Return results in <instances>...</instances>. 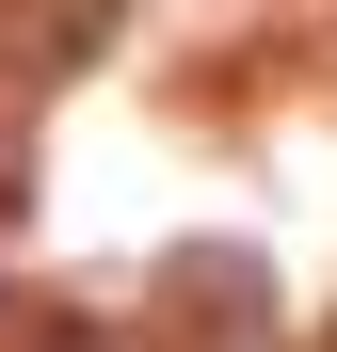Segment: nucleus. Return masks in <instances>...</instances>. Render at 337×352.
<instances>
[{"label":"nucleus","mask_w":337,"mask_h":352,"mask_svg":"<svg viewBox=\"0 0 337 352\" xmlns=\"http://www.w3.org/2000/svg\"><path fill=\"white\" fill-rule=\"evenodd\" d=\"M161 352H273V272L241 241H177L161 256Z\"/></svg>","instance_id":"nucleus-1"},{"label":"nucleus","mask_w":337,"mask_h":352,"mask_svg":"<svg viewBox=\"0 0 337 352\" xmlns=\"http://www.w3.org/2000/svg\"><path fill=\"white\" fill-rule=\"evenodd\" d=\"M17 352H112V336H96V320H32Z\"/></svg>","instance_id":"nucleus-3"},{"label":"nucleus","mask_w":337,"mask_h":352,"mask_svg":"<svg viewBox=\"0 0 337 352\" xmlns=\"http://www.w3.org/2000/svg\"><path fill=\"white\" fill-rule=\"evenodd\" d=\"M112 32H129V0H0V80H81V65H112Z\"/></svg>","instance_id":"nucleus-2"},{"label":"nucleus","mask_w":337,"mask_h":352,"mask_svg":"<svg viewBox=\"0 0 337 352\" xmlns=\"http://www.w3.org/2000/svg\"><path fill=\"white\" fill-rule=\"evenodd\" d=\"M321 352H337V336H321Z\"/></svg>","instance_id":"nucleus-5"},{"label":"nucleus","mask_w":337,"mask_h":352,"mask_svg":"<svg viewBox=\"0 0 337 352\" xmlns=\"http://www.w3.org/2000/svg\"><path fill=\"white\" fill-rule=\"evenodd\" d=\"M0 129H17V80H0ZM0 208H17V144H0Z\"/></svg>","instance_id":"nucleus-4"}]
</instances>
